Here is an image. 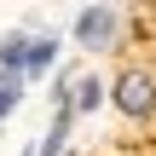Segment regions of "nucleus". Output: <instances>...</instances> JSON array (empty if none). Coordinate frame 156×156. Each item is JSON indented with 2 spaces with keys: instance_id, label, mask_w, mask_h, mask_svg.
I'll return each instance as SVG.
<instances>
[{
  "instance_id": "obj_1",
  "label": "nucleus",
  "mask_w": 156,
  "mask_h": 156,
  "mask_svg": "<svg viewBox=\"0 0 156 156\" xmlns=\"http://www.w3.org/2000/svg\"><path fill=\"white\" fill-rule=\"evenodd\" d=\"M110 104L127 116V122H151L156 116V75L151 69H122L110 81Z\"/></svg>"
},
{
  "instance_id": "obj_2",
  "label": "nucleus",
  "mask_w": 156,
  "mask_h": 156,
  "mask_svg": "<svg viewBox=\"0 0 156 156\" xmlns=\"http://www.w3.org/2000/svg\"><path fill=\"white\" fill-rule=\"evenodd\" d=\"M116 35H122L116 6H104V0L81 6V17H75V46H81V52H110V46H116Z\"/></svg>"
},
{
  "instance_id": "obj_3",
  "label": "nucleus",
  "mask_w": 156,
  "mask_h": 156,
  "mask_svg": "<svg viewBox=\"0 0 156 156\" xmlns=\"http://www.w3.org/2000/svg\"><path fill=\"white\" fill-rule=\"evenodd\" d=\"M69 127H75V104H69V98H58V104H52V127H46V139H41V151H35V156H64Z\"/></svg>"
},
{
  "instance_id": "obj_4",
  "label": "nucleus",
  "mask_w": 156,
  "mask_h": 156,
  "mask_svg": "<svg viewBox=\"0 0 156 156\" xmlns=\"http://www.w3.org/2000/svg\"><path fill=\"white\" fill-rule=\"evenodd\" d=\"M52 64H58V35H35V41H29V58H23V81L46 75Z\"/></svg>"
},
{
  "instance_id": "obj_5",
  "label": "nucleus",
  "mask_w": 156,
  "mask_h": 156,
  "mask_svg": "<svg viewBox=\"0 0 156 156\" xmlns=\"http://www.w3.org/2000/svg\"><path fill=\"white\" fill-rule=\"evenodd\" d=\"M69 104H75V116H93V110L104 104V81H98V75H81L75 93H69Z\"/></svg>"
},
{
  "instance_id": "obj_6",
  "label": "nucleus",
  "mask_w": 156,
  "mask_h": 156,
  "mask_svg": "<svg viewBox=\"0 0 156 156\" xmlns=\"http://www.w3.org/2000/svg\"><path fill=\"white\" fill-rule=\"evenodd\" d=\"M23 58H29V35H23V29H12V35H0V69H12V75H23Z\"/></svg>"
}]
</instances>
